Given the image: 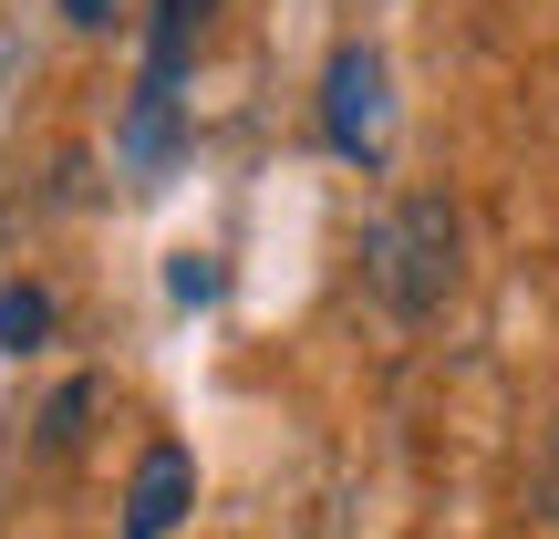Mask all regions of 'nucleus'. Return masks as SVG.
<instances>
[{
  "instance_id": "0eeeda50",
  "label": "nucleus",
  "mask_w": 559,
  "mask_h": 539,
  "mask_svg": "<svg viewBox=\"0 0 559 539\" xmlns=\"http://www.w3.org/2000/svg\"><path fill=\"white\" fill-rule=\"evenodd\" d=\"M41 332H52V291H41V280H11V291H0V353H32Z\"/></svg>"
},
{
  "instance_id": "f03ea898",
  "label": "nucleus",
  "mask_w": 559,
  "mask_h": 539,
  "mask_svg": "<svg viewBox=\"0 0 559 539\" xmlns=\"http://www.w3.org/2000/svg\"><path fill=\"white\" fill-rule=\"evenodd\" d=\"M383 125H394V73H383L373 42H342L332 73H321V136H332V156L373 166L383 156Z\"/></svg>"
},
{
  "instance_id": "f257e3e1",
  "label": "nucleus",
  "mask_w": 559,
  "mask_h": 539,
  "mask_svg": "<svg viewBox=\"0 0 559 539\" xmlns=\"http://www.w3.org/2000/svg\"><path fill=\"white\" fill-rule=\"evenodd\" d=\"M466 280V219L445 187H404L373 229H362V291L394 321H436Z\"/></svg>"
},
{
  "instance_id": "1a4fd4ad",
  "label": "nucleus",
  "mask_w": 559,
  "mask_h": 539,
  "mask_svg": "<svg viewBox=\"0 0 559 539\" xmlns=\"http://www.w3.org/2000/svg\"><path fill=\"white\" fill-rule=\"evenodd\" d=\"M539 519L559 529V436H549V457H539Z\"/></svg>"
},
{
  "instance_id": "7ed1b4c3",
  "label": "nucleus",
  "mask_w": 559,
  "mask_h": 539,
  "mask_svg": "<svg viewBox=\"0 0 559 539\" xmlns=\"http://www.w3.org/2000/svg\"><path fill=\"white\" fill-rule=\"evenodd\" d=\"M187 499H198V467H187V446H145L135 478H124V539H166L187 519Z\"/></svg>"
},
{
  "instance_id": "39448f33",
  "label": "nucleus",
  "mask_w": 559,
  "mask_h": 539,
  "mask_svg": "<svg viewBox=\"0 0 559 539\" xmlns=\"http://www.w3.org/2000/svg\"><path fill=\"white\" fill-rule=\"evenodd\" d=\"M207 21H218V0H156V21H145V83H166L177 94V73L198 62Z\"/></svg>"
},
{
  "instance_id": "9d476101",
  "label": "nucleus",
  "mask_w": 559,
  "mask_h": 539,
  "mask_svg": "<svg viewBox=\"0 0 559 539\" xmlns=\"http://www.w3.org/2000/svg\"><path fill=\"white\" fill-rule=\"evenodd\" d=\"M62 21H73V32H104V21H115V0H62Z\"/></svg>"
},
{
  "instance_id": "6e6552de",
  "label": "nucleus",
  "mask_w": 559,
  "mask_h": 539,
  "mask_svg": "<svg viewBox=\"0 0 559 539\" xmlns=\"http://www.w3.org/2000/svg\"><path fill=\"white\" fill-rule=\"evenodd\" d=\"M218 260H207V249H177V270H166V291H177V301H218Z\"/></svg>"
},
{
  "instance_id": "423d86ee",
  "label": "nucleus",
  "mask_w": 559,
  "mask_h": 539,
  "mask_svg": "<svg viewBox=\"0 0 559 539\" xmlns=\"http://www.w3.org/2000/svg\"><path fill=\"white\" fill-rule=\"evenodd\" d=\"M94 405H104V384H94V374H73V384H62V395L41 405V457H73V446H83V425H94Z\"/></svg>"
},
{
  "instance_id": "20e7f679",
  "label": "nucleus",
  "mask_w": 559,
  "mask_h": 539,
  "mask_svg": "<svg viewBox=\"0 0 559 539\" xmlns=\"http://www.w3.org/2000/svg\"><path fill=\"white\" fill-rule=\"evenodd\" d=\"M187 145V115H177V94L166 83H135V104H124V136H115V156L135 166V177H156L166 156Z\"/></svg>"
}]
</instances>
